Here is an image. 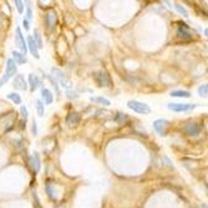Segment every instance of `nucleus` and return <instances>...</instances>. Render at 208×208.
Instances as JSON below:
<instances>
[{"label":"nucleus","instance_id":"20","mask_svg":"<svg viewBox=\"0 0 208 208\" xmlns=\"http://www.w3.org/2000/svg\"><path fill=\"white\" fill-rule=\"evenodd\" d=\"M32 39H34L35 44L37 45V49H42V47H44V45H42V39H41V35H40L39 29H35V30H34V36H32Z\"/></svg>","mask_w":208,"mask_h":208},{"label":"nucleus","instance_id":"8","mask_svg":"<svg viewBox=\"0 0 208 208\" xmlns=\"http://www.w3.org/2000/svg\"><path fill=\"white\" fill-rule=\"evenodd\" d=\"M26 46H27L29 51L31 52V55H32L35 59H40V54H39L37 45L35 44V41H34V39H32V36H31V35H29V36H27V39H26Z\"/></svg>","mask_w":208,"mask_h":208},{"label":"nucleus","instance_id":"11","mask_svg":"<svg viewBox=\"0 0 208 208\" xmlns=\"http://www.w3.org/2000/svg\"><path fill=\"white\" fill-rule=\"evenodd\" d=\"M32 171L35 173H37L40 171V167H41V162H40V157H39V153L37 152H34V156H31L30 161H29Z\"/></svg>","mask_w":208,"mask_h":208},{"label":"nucleus","instance_id":"3","mask_svg":"<svg viewBox=\"0 0 208 208\" xmlns=\"http://www.w3.org/2000/svg\"><path fill=\"white\" fill-rule=\"evenodd\" d=\"M127 107L130 110H132L133 112L140 113V115H148L151 112V108L148 105L141 102V101H137V100H130L127 102Z\"/></svg>","mask_w":208,"mask_h":208},{"label":"nucleus","instance_id":"21","mask_svg":"<svg viewBox=\"0 0 208 208\" xmlns=\"http://www.w3.org/2000/svg\"><path fill=\"white\" fill-rule=\"evenodd\" d=\"M35 107H36L37 115H39L40 117H42V116L45 115V106L42 104V101H41V100H36V101H35Z\"/></svg>","mask_w":208,"mask_h":208},{"label":"nucleus","instance_id":"29","mask_svg":"<svg viewBox=\"0 0 208 208\" xmlns=\"http://www.w3.org/2000/svg\"><path fill=\"white\" fill-rule=\"evenodd\" d=\"M31 132H32L34 136L37 135V125H36V121H35V120H32V122H31Z\"/></svg>","mask_w":208,"mask_h":208},{"label":"nucleus","instance_id":"2","mask_svg":"<svg viewBox=\"0 0 208 208\" xmlns=\"http://www.w3.org/2000/svg\"><path fill=\"white\" fill-rule=\"evenodd\" d=\"M15 75H17V65L14 62L12 59H9L6 61V69L5 72L2 75V77L0 79V87H2V85H5L11 77H14Z\"/></svg>","mask_w":208,"mask_h":208},{"label":"nucleus","instance_id":"6","mask_svg":"<svg viewBox=\"0 0 208 208\" xmlns=\"http://www.w3.org/2000/svg\"><path fill=\"white\" fill-rule=\"evenodd\" d=\"M170 125V121L168 120H163V118H160V120H156L153 121V128L155 131L161 135V136H165L166 135V128L168 127Z\"/></svg>","mask_w":208,"mask_h":208},{"label":"nucleus","instance_id":"15","mask_svg":"<svg viewBox=\"0 0 208 208\" xmlns=\"http://www.w3.org/2000/svg\"><path fill=\"white\" fill-rule=\"evenodd\" d=\"M185 132L190 136H196V135L200 133V126L197 123H188L185 127Z\"/></svg>","mask_w":208,"mask_h":208},{"label":"nucleus","instance_id":"24","mask_svg":"<svg viewBox=\"0 0 208 208\" xmlns=\"http://www.w3.org/2000/svg\"><path fill=\"white\" fill-rule=\"evenodd\" d=\"M175 9H176L181 15H183L185 17H188V11H187V9L183 7L182 5H180V4H175Z\"/></svg>","mask_w":208,"mask_h":208},{"label":"nucleus","instance_id":"14","mask_svg":"<svg viewBox=\"0 0 208 208\" xmlns=\"http://www.w3.org/2000/svg\"><path fill=\"white\" fill-rule=\"evenodd\" d=\"M12 60H14V62L16 64V65H24V64H26L27 62V60H26V56H24L21 52H19V51H12Z\"/></svg>","mask_w":208,"mask_h":208},{"label":"nucleus","instance_id":"22","mask_svg":"<svg viewBox=\"0 0 208 208\" xmlns=\"http://www.w3.org/2000/svg\"><path fill=\"white\" fill-rule=\"evenodd\" d=\"M7 99L11 100L15 105L21 104V96H20L19 94H16V92H10V94H7Z\"/></svg>","mask_w":208,"mask_h":208},{"label":"nucleus","instance_id":"28","mask_svg":"<svg viewBox=\"0 0 208 208\" xmlns=\"http://www.w3.org/2000/svg\"><path fill=\"white\" fill-rule=\"evenodd\" d=\"M66 95H67L69 99H77V97H79V94H77L76 91H72V90L66 91Z\"/></svg>","mask_w":208,"mask_h":208},{"label":"nucleus","instance_id":"30","mask_svg":"<svg viewBox=\"0 0 208 208\" xmlns=\"http://www.w3.org/2000/svg\"><path fill=\"white\" fill-rule=\"evenodd\" d=\"M22 25H24V29H25L26 31H29V30H30V21H29V20H26L25 17L22 19Z\"/></svg>","mask_w":208,"mask_h":208},{"label":"nucleus","instance_id":"13","mask_svg":"<svg viewBox=\"0 0 208 208\" xmlns=\"http://www.w3.org/2000/svg\"><path fill=\"white\" fill-rule=\"evenodd\" d=\"M29 86H30V91L34 92L39 86H40V80L36 75L34 74H30L29 75Z\"/></svg>","mask_w":208,"mask_h":208},{"label":"nucleus","instance_id":"16","mask_svg":"<svg viewBox=\"0 0 208 208\" xmlns=\"http://www.w3.org/2000/svg\"><path fill=\"white\" fill-rule=\"evenodd\" d=\"M177 34H178L180 37H182V39H185V40L192 39V35H191V32L188 31V27L186 26V24H183V26H180V27H178Z\"/></svg>","mask_w":208,"mask_h":208},{"label":"nucleus","instance_id":"19","mask_svg":"<svg viewBox=\"0 0 208 208\" xmlns=\"http://www.w3.org/2000/svg\"><path fill=\"white\" fill-rule=\"evenodd\" d=\"M90 101H91V102H95V104L104 105V106H110V105H111L110 100H107V99L104 97V96H95V97H90Z\"/></svg>","mask_w":208,"mask_h":208},{"label":"nucleus","instance_id":"12","mask_svg":"<svg viewBox=\"0 0 208 208\" xmlns=\"http://www.w3.org/2000/svg\"><path fill=\"white\" fill-rule=\"evenodd\" d=\"M41 99L44 100L42 104L51 105L52 104V101H54V95H52V92H51L49 89H46V87H41Z\"/></svg>","mask_w":208,"mask_h":208},{"label":"nucleus","instance_id":"25","mask_svg":"<svg viewBox=\"0 0 208 208\" xmlns=\"http://www.w3.org/2000/svg\"><path fill=\"white\" fill-rule=\"evenodd\" d=\"M20 113H21V116H22V118H24V122L27 120V117H29V112H27V107L25 106V105H21L20 106Z\"/></svg>","mask_w":208,"mask_h":208},{"label":"nucleus","instance_id":"26","mask_svg":"<svg viewBox=\"0 0 208 208\" xmlns=\"http://www.w3.org/2000/svg\"><path fill=\"white\" fill-rule=\"evenodd\" d=\"M14 4H15V6H16V9H17L19 14H22V12H24V2H22V1H20V0H15V1H14Z\"/></svg>","mask_w":208,"mask_h":208},{"label":"nucleus","instance_id":"1","mask_svg":"<svg viewBox=\"0 0 208 208\" xmlns=\"http://www.w3.org/2000/svg\"><path fill=\"white\" fill-rule=\"evenodd\" d=\"M51 74H52V77L56 82L60 84L61 87H64L66 91L71 90L72 89V82L70 81V79L66 77V75L60 70V69H56V67H52L51 69Z\"/></svg>","mask_w":208,"mask_h":208},{"label":"nucleus","instance_id":"7","mask_svg":"<svg viewBox=\"0 0 208 208\" xmlns=\"http://www.w3.org/2000/svg\"><path fill=\"white\" fill-rule=\"evenodd\" d=\"M12 86H14V89H16V90H19V91H25V90H27V82L25 81L24 76L20 75V74L14 77Z\"/></svg>","mask_w":208,"mask_h":208},{"label":"nucleus","instance_id":"5","mask_svg":"<svg viewBox=\"0 0 208 208\" xmlns=\"http://www.w3.org/2000/svg\"><path fill=\"white\" fill-rule=\"evenodd\" d=\"M168 110L173 111V112H187V111H192L197 107V105L195 104H168Z\"/></svg>","mask_w":208,"mask_h":208},{"label":"nucleus","instance_id":"17","mask_svg":"<svg viewBox=\"0 0 208 208\" xmlns=\"http://www.w3.org/2000/svg\"><path fill=\"white\" fill-rule=\"evenodd\" d=\"M66 122H67L70 126L77 125V123L80 122V115H79L77 112H71V113H69L67 117H66Z\"/></svg>","mask_w":208,"mask_h":208},{"label":"nucleus","instance_id":"27","mask_svg":"<svg viewBox=\"0 0 208 208\" xmlns=\"http://www.w3.org/2000/svg\"><path fill=\"white\" fill-rule=\"evenodd\" d=\"M27 5H26V20H31L32 19V10H31V5H30V2H26Z\"/></svg>","mask_w":208,"mask_h":208},{"label":"nucleus","instance_id":"9","mask_svg":"<svg viewBox=\"0 0 208 208\" xmlns=\"http://www.w3.org/2000/svg\"><path fill=\"white\" fill-rule=\"evenodd\" d=\"M95 80H96L97 85L101 86V87L102 86H105V87L111 86V80H110V77H108V75L106 72H97L95 75Z\"/></svg>","mask_w":208,"mask_h":208},{"label":"nucleus","instance_id":"10","mask_svg":"<svg viewBox=\"0 0 208 208\" xmlns=\"http://www.w3.org/2000/svg\"><path fill=\"white\" fill-rule=\"evenodd\" d=\"M56 22H57L56 12H55V11H49V12L46 14V16H45V24H46L47 29H49V30L54 29L55 25H56Z\"/></svg>","mask_w":208,"mask_h":208},{"label":"nucleus","instance_id":"18","mask_svg":"<svg viewBox=\"0 0 208 208\" xmlns=\"http://www.w3.org/2000/svg\"><path fill=\"white\" fill-rule=\"evenodd\" d=\"M170 96L172 97H181V99H190L192 95L190 91H185V90H175L170 94Z\"/></svg>","mask_w":208,"mask_h":208},{"label":"nucleus","instance_id":"4","mask_svg":"<svg viewBox=\"0 0 208 208\" xmlns=\"http://www.w3.org/2000/svg\"><path fill=\"white\" fill-rule=\"evenodd\" d=\"M15 41H16V45L17 47L20 49V52L26 56V52H27V46H26V41L24 39V35L20 30V27H16L15 29Z\"/></svg>","mask_w":208,"mask_h":208},{"label":"nucleus","instance_id":"23","mask_svg":"<svg viewBox=\"0 0 208 208\" xmlns=\"http://www.w3.org/2000/svg\"><path fill=\"white\" fill-rule=\"evenodd\" d=\"M198 95L202 96V97H207V95H208L207 84H203V85H201V86L198 87Z\"/></svg>","mask_w":208,"mask_h":208}]
</instances>
